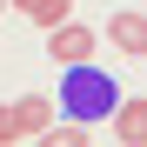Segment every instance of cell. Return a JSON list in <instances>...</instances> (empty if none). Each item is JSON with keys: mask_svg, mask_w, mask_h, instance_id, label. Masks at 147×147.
Returning <instances> with one entry per match:
<instances>
[{"mask_svg": "<svg viewBox=\"0 0 147 147\" xmlns=\"http://www.w3.org/2000/svg\"><path fill=\"white\" fill-rule=\"evenodd\" d=\"M13 114H20V134H27V140H40L47 127H54V100H47V94H27V100H13Z\"/></svg>", "mask_w": 147, "mask_h": 147, "instance_id": "5b68a950", "label": "cell"}, {"mask_svg": "<svg viewBox=\"0 0 147 147\" xmlns=\"http://www.w3.org/2000/svg\"><path fill=\"white\" fill-rule=\"evenodd\" d=\"M94 47H100V34H94V27H80V20H60V27H47V60H54V67L94 60Z\"/></svg>", "mask_w": 147, "mask_h": 147, "instance_id": "7a4b0ae2", "label": "cell"}, {"mask_svg": "<svg viewBox=\"0 0 147 147\" xmlns=\"http://www.w3.org/2000/svg\"><path fill=\"white\" fill-rule=\"evenodd\" d=\"M114 140L120 147H147V100H120L114 107Z\"/></svg>", "mask_w": 147, "mask_h": 147, "instance_id": "277c9868", "label": "cell"}, {"mask_svg": "<svg viewBox=\"0 0 147 147\" xmlns=\"http://www.w3.org/2000/svg\"><path fill=\"white\" fill-rule=\"evenodd\" d=\"M7 140H27V134H20V114L13 107H0V147H7Z\"/></svg>", "mask_w": 147, "mask_h": 147, "instance_id": "ba28073f", "label": "cell"}, {"mask_svg": "<svg viewBox=\"0 0 147 147\" xmlns=\"http://www.w3.org/2000/svg\"><path fill=\"white\" fill-rule=\"evenodd\" d=\"M107 40H114V47H120L127 60H140V54H147V13H134V7H120V13L107 20Z\"/></svg>", "mask_w": 147, "mask_h": 147, "instance_id": "3957f363", "label": "cell"}, {"mask_svg": "<svg viewBox=\"0 0 147 147\" xmlns=\"http://www.w3.org/2000/svg\"><path fill=\"white\" fill-rule=\"evenodd\" d=\"M0 13H7V0H0Z\"/></svg>", "mask_w": 147, "mask_h": 147, "instance_id": "9c48e42d", "label": "cell"}, {"mask_svg": "<svg viewBox=\"0 0 147 147\" xmlns=\"http://www.w3.org/2000/svg\"><path fill=\"white\" fill-rule=\"evenodd\" d=\"M114 107H120V94H114V74H100L94 60H74L67 74H60V114L67 120H114Z\"/></svg>", "mask_w": 147, "mask_h": 147, "instance_id": "6da1fadb", "label": "cell"}, {"mask_svg": "<svg viewBox=\"0 0 147 147\" xmlns=\"http://www.w3.org/2000/svg\"><path fill=\"white\" fill-rule=\"evenodd\" d=\"M47 147H87V120H67V127H47Z\"/></svg>", "mask_w": 147, "mask_h": 147, "instance_id": "52a82bcc", "label": "cell"}, {"mask_svg": "<svg viewBox=\"0 0 147 147\" xmlns=\"http://www.w3.org/2000/svg\"><path fill=\"white\" fill-rule=\"evenodd\" d=\"M20 13L34 20V27H60V20H74V0H13Z\"/></svg>", "mask_w": 147, "mask_h": 147, "instance_id": "8992f818", "label": "cell"}]
</instances>
